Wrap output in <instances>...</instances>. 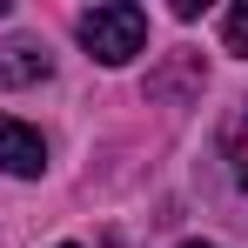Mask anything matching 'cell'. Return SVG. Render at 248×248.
<instances>
[{
	"label": "cell",
	"instance_id": "1",
	"mask_svg": "<svg viewBox=\"0 0 248 248\" xmlns=\"http://www.w3.org/2000/svg\"><path fill=\"white\" fill-rule=\"evenodd\" d=\"M81 47L101 61V67H121L148 47V14L134 0H108V7H87L81 14Z\"/></svg>",
	"mask_w": 248,
	"mask_h": 248
},
{
	"label": "cell",
	"instance_id": "2",
	"mask_svg": "<svg viewBox=\"0 0 248 248\" xmlns=\"http://www.w3.org/2000/svg\"><path fill=\"white\" fill-rule=\"evenodd\" d=\"M0 174H14V181L47 174V141L27 121H14V114H0Z\"/></svg>",
	"mask_w": 248,
	"mask_h": 248
},
{
	"label": "cell",
	"instance_id": "3",
	"mask_svg": "<svg viewBox=\"0 0 248 248\" xmlns=\"http://www.w3.org/2000/svg\"><path fill=\"white\" fill-rule=\"evenodd\" d=\"M47 47L41 41H7L0 47V87H27V81H47Z\"/></svg>",
	"mask_w": 248,
	"mask_h": 248
},
{
	"label": "cell",
	"instance_id": "4",
	"mask_svg": "<svg viewBox=\"0 0 248 248\" xmlns=\"http://www.w3.org/2000/svg\"><path fill=\"white\" fill-rule=\"evenodd\" d=\"M221 41H228V54H242V61H248V0L221 20Z\"/></svg>",
	"mask_w": 248,
	"mask_h": 248
},
{
	"label": "cell",
	"instance_id": "5",
	"mask_svg": "<svg viewBox=\"0 0 248 248\" xmlns=\"http://www.w3.org/2000/svg\"><path fill=\"white\" fill-rule=\"evenodd\" d=\"M181 248H215V242H181Z\"/></svg>",
	"mask_w": 248,
	"mask_h": 248
},
{
	"label": "cell",
	"instance_id": "6",
	"mask_svg": "<svg viewBox=\"0 0 248 248\" xmlns=\"http://www.w3.org/2000/svg\"><path fill=\"white\" fill-rule=\"evenodd\" d=\"M242 181H248V168H242Z\"/></svg>",
	"mask_w": 248,
	"mask_h": 248
},
{
	"label": "cell",
	"instance_id": "7",
	"mask_svg": "<svg viewBox=\"0 0 248 248\" xmlns=\"http://www.w3.org/2000/svg\"><path fill=\"white\" fill-rule=\"evenodd\" d=\"M61 248H74V242H61Z\"/></svg>",
	"mask_w": 248,
	"mask_h": 248
}]
</instances>
